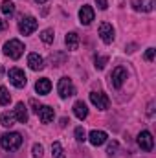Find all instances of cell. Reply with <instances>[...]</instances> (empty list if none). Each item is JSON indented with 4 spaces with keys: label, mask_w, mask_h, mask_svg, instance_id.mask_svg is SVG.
<instances>
[{
    "label": "cell",
    "mask_w": 156,
    "mask_h": 158,
    "mask_svg": "<svg viewBox=\"0 0 156 158\" xmlns=\"http://www.w3.org/2000/svg\"><path fill=\"white\" fill-rule=\"evenodd\" d=\"M0 145L2 149L6 151H17L20 145H22V136L18 132H6L2 138H0Z\"/></svg>",
    "instance_id": "1"
},
{
    "label": "cell",
    "mask_w": 156,
    "mask_h": 158,
    "mask_svg": "<svg viewBox=\"0 0 156 158\" xmlns=\"http://www.w3.org/2000/svg\"><path fill=\"white\" fill-rule=\"evenodd\" d=\"M4 53L9 55L11 59H18V57L24 53V44H22L18 39H11L9 42H6V46H4Z\"/></svg>",
    "instance_id": "2"
},
{
    "label": "cell",
    "mask_w": 156,
    "mask_h": 158,
    "mask_svg": "<svg viewBox=\"0 0 156 158\" xmlns=\"http://www.w3.org/2000/svg\"><path fill=\"white\" fill-rule=\"evenodd\" d=\"M57 90H59V96H61V98H70V96L76 94V86H74V83H72L70 77H61L59 79Z\"/></svg>",
    "instance_id": "3"
},
{
    "label": "cell",
    "mask_w": 156,
    "mask_h": 158,
    "mask_svg": "<svg viewBox=\"0 0 156 158\" xmlns=\"http://www.w3.org/2000/svg\"><path fill=\"white\" fill-rule=\"evenodd\" d=\"M7 76H9L11 85H13V86H17V88H24V86H26V83H28L26 74H24L20 68H11Z\"/></svg>",
    "instance_id": "4"
},
{
    "label": "cell",
    "mask_w": 156,
    "mask_h": 158,
    "mask_svg": "<svg viewBox=\"0 0 156 158\" xmlns=\"http://www.w3.org/2000/svg\"><path fill=\"white\" fill-rule=\"evenodd\" d=\"M90 101H92V105L97 107L99 110H107V109L110 107V99H109L107 94H103V92H92V94H90Z\"/></svg>",
    "instance_id": "5"
},
{
    "label": "cell",
    "mask_w": 156,
    "mask_h": 158,
    "mask_svg": "<svg viewBox=\"0 0 156 158\" xmlns=\"http://www.w3.org/2000/svg\"><path fill=\"white\" fill-rule=\"evenodd\" d=\"M138 145L142 147V151L145 153H151L153 147H154V140H153V134L149 131H142L138 134Z\"/></svg>",
    "instance_id": "6"
},
{
    "label": "cell",
    "mask_w": 156,
    "mask_h": 158,
    "mask_svg": "<svg viewBox=\"0 0 156 158\" xmlns=\"http://www.w3.org/2000/svg\"><path fill=\"white\" fill-rule=\"evenodd\" d=\"M37 26H39V22H37V19H35V17H26V19H22V20H20L18 30H20V33H22V35H31V33L37 30Z\"/></svg>",
    "instance_id": "7"
},
{
    "label": "cell",
    "mask_w": 156,
    "mask_h": 158,
    "mask_svg": "<svg viewBox=\"0 0 156 158\" xmlns=\"http://www.w3.org/2000/svg\"><path fill=\"white\" fill-rule=\"evenodd\" d=\"M125 79H127V70H125L123 66H117V68L112 70V74H110V85L117 90V88H121V86H123Z\"/></svg>",
    "instance_id": "8"
},
{
    "label": "cell",
    "mask_w": 156,
    "mask_h": 158,
    "mask_svg": "<svg viewBox=\"0 0 156 158\" xmlns=\"http://www.w3.org/2000/svg\"><path fill=\"white\" fill-rule=\"evenodd\" d=\"M99 37H101V40H103L105 44H110V42L114 40V28H112V24L103 22V24L99 26Z\"/></svg>",
    "instance_id": "9"
},
{
    "label": "cell",
    "mask_w": 156,
    "mask_h": 158,
    "mask_svg": "<svg viewBox=\"0 0 156 158\" xmlns=\"http://www.w3.org/2000/svg\"><path fill=\"white\" fill-rule=\"evenodd\" d=\"M107 132L105 131H92L90 134H88V140H90V143L92 145H96V147H99V145H103L105 142H107Z\"/></svg>",
    "instance_id": "10"
},
{
    "label": "cell",
    "mask_w": 156,
    "mask_h": 158,
    "mask_svg": "<svg viewBox=\"0 0 156 158\" xmlns=\"http://www.w3.org/2000/svg\"><path fill=\"white\" fill-rule=\"evenodd\" d=\"M79 20H81V24L88 26V24L94 20V9H92L90 6H83V7L79 9Z\"/></svg>",
    "instance_id": "11"
},
{
    "label": "cell",
    "mask_w": 156,
    "mask_h": 158,
    "mask_svg": "<svg viewBox=\"0 0 156 158\" xmlns=\"http://www.w3.org/2000/svg\"><path fill=\"white\" fill-rule=\"evenodd\" d=\"M132 6H134L136 11H145V13H149V11L154 9L156 0H134Z\"/></svg>",
    "instance_id": "12"
},
{
    "label": "cell",
    "mask_w": 156,
    "mask_h": 158,
    "mask_svg": "<svg viewBox=\"0 0 156 158\" xmlns=\"http://www.w3.org/2000/svg\"><path fill=\"white\" fill-rule=\"evenodd\" d=\"M35 90H37L39 96H46V94H50V90H51V81H50L48 77L39 79V81L35 83Z\"/></svg>",
    "instance_id": "13"
},
{
    "label": "cell",
    "mask_w": 156,
    "mask_h": 158,
    "mask_svg": "<svg viewBox=\"0 0 156 158\" xmlns=\"http://www.w3.org/2000/svg\"><path fill=\"white\" fill-rule=\"evenodd\" d=\"M37 114H39V118H40L42 123H50V121L53 119V109L48 107V105H40L39 110H37Z\"/></svg>",
    "instance_id": "14"
},
{
    "label": "cell",
    "mask_w": 156,
    "mask_h": 158,
    "mask_svg": "<svg viewBox=\"0 0 156 158\" xmlns=\"http://www.w3.org/2000/svg\"><path fill=\"white\" fill-rule=\"evenodd\" d=\"M28 64H30L31 70H42L44 68V61H42V57L39 53H30L28 55Z\"/></svg>",
    "instance_id": "15"
},
{
    "label": "cell",
    "mask_w": 156,
    "mask_h": 158,
    "mask_svg": "<svg viewBox=\"0 0 156 158\" xmlns=\"http://www.w3.org/2000/svg\"><path fill=\"white\" fill-rule=\"evenodd\" d=\"M15 118L18 123H26L28 121V110H26V105L20 101V103H17V107H15Z\"/></svg>",
    "instance_id": "16"
},
{
    "label": "cell",
    "mask_w": 156,
    "mask_h": 158,
    "mask_svg": "<svg viewBox=\"0 0 156 158\" xmlns=\"http://www.w3.org/2000/svg\"><path fill=\"white\" fill-rule=\"evenodd\" d=\"M74 114H76L79 119H84L88 116V109H86V103H84V101H76V103H74Z\"/></svg>",
    "instance_id": "17"
},
{
    "label": "cell",
    "mask_w": 156,
    "mask_h": 158,
    "mask_svg": "<svg viewBox=\"0 0 156 158\" xmlns=\"http://www.w3.org/2000/svg\"><path fill=\"white\" fill-rule=\"evenodd\" d=\"M64 42H66L68 50H77L79 48V35L76 33V31H70V33H66Z\"/></svg>",
    "instance_id": "18"
},
{
    "label": "cell",
    "mask_w": 156,
    "mask_h": 158,
    "mask_svg": "<svg viewBox=\"0 0 156 158\" xmlns=\"http://www.w3.org/2000/svg\"><path fill=\"white\" fill-rule=\"evenodd\" d=\"M15 112H2L0 114V125H4V127H13L15 125Z\"/></svg>",
    "instance_id": "19"
},
{
    "label": "cell",
    "mask_w": 156,
    "mask_h": 158,
    "mask_svg": "<svg viewBox=\"0 0 156 158\" xmlns=\"http://www.w3.org/2000/svg\"><path fill=\"white\" fill-rule=\"evenodd\" d=\"M51 153H53V158H64V149L59 142L51 143Z\"/></svg>",
    "instance_id": "20"
},
{
    "label": "cell",
    "mask_w": 156,
    "mask_h": 158,
    "mask_svg": "<svg viewBox=\"0 0 156 158\" xmlns=\"http://www.w3.org/2000/svg\"><path fill=\"white\" fill-rule=\"evenodd\" d=\"M2 13L4 15H13L15 13V4L11 0H4L2 2Z\"/></svg>",
    "instance_id": "21"
},
{
    "label": "cell",
    "mask_w": 156,
    "mask_h": 158,
    "mask_svg": "<svg viewBox=\"0 0 156 158\" xmlns=\"http://www.w3.org/2000/svg\"><path fill=\"white\" fill-rule=\"evenodd\" d=\"M9 101H11V96L7 92V88L0 86V105H9Z\"/></svg>",
    "instance_id": "22"
},
{
    "label": "cell",
    "mask_w": 156,
    "mask_h": 158,
    "mask_svg": "<svg viewBox=\"0 0 156 158\" xmlns=\"http://www.w3.org/2000/svg\"><path fill=\"white\" fill-rule=\"evenodd\" d=\"M53 37H55V35H53V30H50V28H48V30H44V31L40 33V40H42V42H46V44L53 42Z\"/></svg>",
    "instance_id": "23"
},
{
    "label": "cell",
    "mask_w": 156,
    "mask_h": 158,
    "mask_svg": "<svg viewBox=\"0 0 156 158\" xmlns=\"http://www.w3.org/2000/svg\"><path fill=\"white\" fill-rule=\"evenodd\" d=\"M94 63H96V68H97V70H103V68H105V64L109 63V57L96 55V57H94Z\"/></svg>",
    "instance_id": "24"
},
{
    "label": "cell",
    "mask_w": 156,
    "mask_h": 158,
    "mask_svg": "<svg viewBox=\"0 0 156 158\" xmlns=\"http://www.w3.org/2000/svg\"><path fill=\"white\" fill-rule=\"evenodd\" d=\"M31 155H33L35 158H40L42 155H44V149H42V145H40V143H35V145H33V149H31Z\"/></svg>",
    "instance_id": "25"
},
{
    "label": "cell",
    "mask_w": 156,
    "mask_h": 158,
    "mask_svg": "<svg viewBox=\"0 0 156 158\" xmlns=\"http://www.w3.org/2000/svg\"><path fill=\"white\" fill-rule=\"evenodd\" d=\"M76 138H77V142H81V143L86 140V132H84L83 127H77V129H76Z\"/></svg>",
    "instance_id": "26"
},
{
    "label": "cell",
    "mask_w": 156,
    "mask_h": 158,
    "mask_svg": "<svg viewBox=\"0 0 156 158\" xmlns=\"http://www.w3.org/2000/svg\"><path fill=\"white\" fill-rule=\"evenodd\" d=\"M143 57H145V61H149V63H151V61L154 59V48H149V50L145 52V55H143Z\"/></svg>",
    "instance_id": "27"
},
{
    "label": "cell",
    "mask_w": 156,
    "mask_h": 158,
    "mask_svg": "<svg viewBox=\"0 0 156 158\" xmlns=\"http://www.w3.org/2000/svg\"><path fill=\"white\" fill-rule=\"evenodd\" d=\"M116 151H117V142H112V143L109 145L107 153H109V155H116Z\"/></svg>",
    "instance_id": "28"
},
{
    "label": "cell",
    "mask_w": 156,
    "mask_h": 158,
    "mask_svg": "<svg viewBox=\"0 0 156 158\" xmlns=\"http://www.w3.org/2000/svg\"><path fill=\"white\" fill-rule=\"evenodd\" d=\"M96 4H97L99 9H107V7H109V2H107V0H96Z\"/></svg>",
    "instance_id": "29"
},
{
    "label": "cell",
    "mask_w": 156,
    "mask_h": 158,
    "mask_svg": "<svg viewBox=\"0 0 156 158\" xmlns=\"http://www.w3.org/2000/svg\"><path fill=\"white\" fill-rule=\"evenodd\" d=\"M30 103H31V107H33V110H35V112H37V110H39V103H37V101H35V99H31V101H30Z\"/></svg>",
    "instance_id": "30"
},
{
    "label": "cell",
    "mask_w": 156,
    "mask_h": 158,
    "mask_svg": "<svg viewBox=\"0 0 156 158\" xmlns=\"http://www.w3.org/2000/svg\"><path fill=\"white\" fill-rule=\"evenodd\" d=\"M6 28H7V24H6V22H4V20H2V19H0V31H4V30H6Z\"/></svg>",
    "instance_id": "31"
},
{
    "label": "cell",
    "mask_w": 156,
    "mask_h": 158,
    "mask_svg": "<svg viewBox=\"0 0 156 158\" xmlns=\"http://www.w3.org/2000/svg\"><path fill=\"white\" fill-rule=\"evenodd\" d=\"M66 123H70V121H68V119H66V118H63V119H61V125H63V127H64Z\"/></svg>",
    "instance_id": "32"
},
{
    "label": "cell",
    "mask_w": 156,
    "mask_h": 158,
    "mask_svg": "<svg viewBox=\"0 0 156 158\" xmlns=\"http://www.w3.org/2000/svg\"><path fill=\"white\" fill-rule=\"evenodd\" d=\"M37 4H44V2H48V0H35Z\"/></svg>",
    "instance_id": "33"
}]
</instances>
